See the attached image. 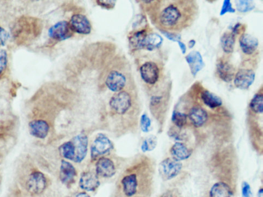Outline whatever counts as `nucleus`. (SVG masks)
<instances>
[{"label":"nucleus","instance_id":"9d476101","mask_svg":"<svg viewBox=\"0 0 263 197\" xmlns=\"http://www.w3.org/2000/svg\"><path fill=\"white\" fill-rule=\"evenodd\" d=\"M140 74L143 81L147 84L154 85L159 80L160 70L154 62H147L140 67Z\"/></svg>","mask_w":263,"mask_h":197},{"label":"nucleus","instance_id":"dca6fc26","mask_svg":"<svg viewBox=\"0 0 263 197\" xmlns=\"http://www.w3.org/2000/svg\"><path fill=\"white\" fill-rule=\"evenodd\" d=\"M31 135L38 139H45L50 131L49 124L42 119L33 120L28 124Z\"/></svg>","mask_w":263,"mask_h":197},{"label":"nucleus","instance_id":"c756f323","mask_svg":"<svg viewBox=\"0 0 263 197\" xmlns=\"http://www.w3.org/2000/svg\"><path fill=\"white\" fill-rule=\"evenodd\" d=\"M188 115L174 110L172 114L171 121L177 127L183 128L187 123Z\"/></svg>","mask_w":263,"mask_h":197},{"label":"nucleus","instance_id":"4468645a","mask_svg":"<svg viewBox=\"0 0 263 197\" xmlns=\"http://www.w3.org/2000/svg\"><path fill=\"white\" fill-rule=\"evenodd\" d=\"M100 184L99 177L95 172L87 171L81 175L79 181L81 189L88 192H93L98 188Z\"/></svg>","mask_w":263,"mask_h":197},{"label":"nucleus","instance_id":"473e14b6","mask_svg":"<svg viewBox=\"0 0 263 197\" xmlns=\"http://www.w3.org/2000/svg\"><path fill=\"white\" fill-rule=\"evenodd\" d=\"M8 54L5 50L0 49V76L6 71L8 65Z\"/></svg>","mask_w":263,"mask_h":197},{"label":"nucleus","instance_id":"5701e85b","mask_svg":"<svg viewBox=\"0 0 263 197\" xmlns=\"http://www.w3.org/2000/svg\"><path fill=\"white\" fill-rule=\"evenodd\" d=\"M217 73L220 78L225 82L229 83L234 76V69L233 66L227 62L221 61L217 66Z\"/></svg>","mask_w":263,"mask_h":197},{"label":"nucleus","instance_id":"4c0bfd02","mask_svg":"<svg viewBox=\"0 0 263 197\" xmlns=\"http://www.w3.org/2000/svg\"><path fill=\"white\" fill-rule=\"evenodd\" d=\"M161 32L169 40L178 42L181 39V36L178 34L169 33L163 31H161Z\"/></svg>","mask_w":263,"mask_h":197},{"label":"nucleus","instance_id":"aec40b11","mask_svg":"<svg viewBox=\"0 0 263 197\" xmlns=\"http://www.w3.org/2000/svg\"><path fill=\"white\" fill-rule=\"evenodd\" d=\"M188 117L194 126L197 128L204 126L208 118L207 112L203 108L199 107L191 108Z\"/></svg>","mask_w":263,"mask_h":197},{"label":"nucleus","instance_id":"423d86ee","mask_svg":"<svg viewBox=\"0 0 263 197\" xmlns=\"http://www.w3.org/2000/svg\"><path fill=\"white\" fill-rule=\"evenodd\" d=\"M46 178L42 172L34 171L28 177L26 182V190L32 195H39L46 190Z\"/></svg>","mask_w":263,"mask_h":197},{"label":"nucleus","instance_id":"f8f14e48","mask_svg":"<svg viewBox=\"0 0 263 197\" xmlns=\"http://www.w3.org/2000/svg\"><path fill=\"white\" fill-rule=\"evenodd\" d=\"M116 173V167L112 160L106 157H101L95 164V174L98 177L110 179Z\"/></svg>","mask_w":263,"mask_h":197},{"label":"nucleus","instance_id":"4be33fe9","mask_svg":"<svg viewBox=\"0 0 263 197\" xmlns=\"http://www.w3.org/2000/svg\"><path fill=\"white\" fill-rule=\"evenodd\" d=\"M233 193L227 184L218 182L214 184L209 191V197H233Z\"/></svg>","mask_w":263,"mask_h":197},{"label":"nucleus","instance_id":"72a5a7b5","mask_svg":"<svg viewBox=\"0 0 263 197\" xmlns=\"http://www.w3.org/2000/svg\"><path fill=\"white\" fill-rule=\"evenodd\" d=\"M151 121L146 114L142 115L140 120V127L142 132L148 133L150 131L151 127Z\"/></svg>","mask_w":263,"mask_h":197},{"label":"nucleus","instance_id":"bb28decb","mask_svg":"<svg viewBox=\"0 0 263 197\" xmlns=\"http://www.w3.org/2000/svg\"><path fill=\"white\" fill-rule=\"evenodd\" d=\"M59 151L61 156L65 159L71 161L74 160L75 150L74 143L73 141L67 142L59 147Z\"/></svg>","mask_w":263,"mask_h":197},{"label":"nucleus","instance_id":"58836bf2","mask_svg":"<svg viewBox=\"0 0 263 197\" xmlns=\"http://www.w3.org/2000/svg\"><path fill=\"white\" fill-rule=\"evenodd\" d=\"M97 2L99 6L108 9L113 8L115 4V2L112 1H97Z\"/></svg>","mask_w":263,"mask_h":197},{"label":"nucleus","instance_id":"39448f33","mask_svg":"<svg viewBox=\"0 0 263 197\" xmlns=\"http://www.w3.org/2000/svg\"><path fill=\"white\" fill-rule=\"evenodd\" d=\"M113 148V143L110 139L103 134H99L91 146V158L93 161L96 160L99 157L106 155Z\"/></svg>","mask_w":263,"mask_h":197},{"label":"nucleus","instance_id":"412c9836","mask_svg":"<svg viewBox=\"0 0 263 197\" xmlns=\"http://www.w3.org/2000/svg\"><path fill=\"white\" fill-rule=\"evenodd\" d=\"M172 158L178 161H183L188 159L192 156V150L188 148L185 144L177 142L170 148Z\"/></svg>","mask_w":263,"mask_h":197},{"label":"nucleus","instance_id":"ea45409f","mask_svg":"<svg viewBox=\"0 0 263 197\" xmlns=\"http://www.w3.org/2000/svg\"><path fill=\"white\" fill-rule=\"evenodd\" d=\"M178 43L180 47V49L181 50L182 54H185L186 52V50H187V48H186L185 44H184V42H181L180 41H178Z\"/></svg>","mask_w":263,"mask_h":197},{"label":"nucleus","instance_id":"b1692460","mask_svg":"<svg viewBox=\"0 0 263 197\" xmlns=\"http://www.w3.org/2000/svg\"><path fill=\"white\" fill-rule=\"evenodd\" d=\"M201 98L205 105L210 108H216L223 105L222 99L208 90L204 91L201 95Z\"/></svg>","mask_w":263,"mask_h":197},{"label":"nucleus","instance_id":"9b49d317","mask_svg":"<svg viewBox=\"0 0 263 197\" xmlns=\"http://www.w3.org/2000/svg\"><path fill=\"white\" fill-rule=\"evenodd\" d=\"M69 25L72 31L80 35H89L92 32L90 22L87 17L82 14H75L72 17Z\"/></svg>","mask_w":263,"mask_h":197},{"label":"nucleus","instance_id":"c9c22d12","mask_svg":"<svg viewBox=\"0 0 263 197\" xmlns=\"http://www.w3.org/2000/svg\"><path fill=\"white\" fill-rule=\"evenodd\" d=\"M242 191L243 197H252L251 186L248 182L246 181L243 182Z\"/></svg>","mask_w":263,"mask_h":197},{"label":"nucleus","instance_id":"a18cd8bd","mask_svg":"<svg viewBox=\"0 0 263 197\" xmlns=\"http://www.w3.org/2000/svg\"></svg>","mask_w":263,"mask_h":197},{"label":"nucleus","instance_id":"79ce46f5","mask_svg":"<svg viewBox=\"0 0 263 197\" xmlns=\"http://www.w3.org/2000/svg\"><path fill=\"white\" fill-rule=\"evenodd\" d=\"M196 44V41L194 40H190L189 42H188V47L190 49H192V48H193L195 46Z\"/></svg>","mask_w":263,"mask_h":197},{"label":"nucleus","instance_id":"20e7f679","mask_svg":"<svg viewBox=\"0 0 263 197\" xmlns=\"http://www.w3.org/2000/svg\"><path fill=\"white\" fill-rule=\"evenodd\" d=\"M132 100L131 96L126 91L114 94L109 102L110 107L114 113L123 115L126 113L131 107Z\"/></svg>","mask_w":263,"mask_h":197},{"label":"nucleus","instance_id":"e433bc0d","mask_svg":"<svg viewBox=\"0 0 263 197\" xmlns=\"http://www.w3.org/2000/svg\"><path fill=\"white\" fill-rule=\"evenodd\" d=\"M9 37V34L0 26V45L4 46Z\"/></svg>","mask_w":263,"mask_h":197},{"label":"nucleus","instance_id":"a19ab883","mask_svg":"<svg viewBox=\"0 0 263 197\" xmlns=\"http://www.w3.org/2000/svg\"><path fill=\"white\" fill-rule=\"evenodd\" d=\"M76 197H91L86 192H80L76 196Z\"/></svg>","mask_w":263,"mask_h":197},{"label":"nucleus","instance_id":"f257e3e1","mask_svg":"<svg viewBox=\"0 0 263 197\" xmlns=\"http://www.w3.org/2000/svg\"><path fill=\"white\" fill-rule=\"evenodd\" d=\"M165 3L157 21L164 31L176 33L188 27L197 15L198 6L193 1H173Z\"/></svg>","mask_w":263,"mask_h":197},{"label":"nucleus","instance_id":"37998d69","mask_svg":"<svg viewBox=\"0 0 263 197\" xmlns=\"http://www.w3.org/2000/svg\"><path fill=\"white\" fill-rule=\"evenodd\" d=\"M258 197H263V188L260 189L258 192Z\"/></svg>","mask_w":263,"mask_h":197},{"label":"nucleus","instance_id":"2eb2a0df","mask_svg":"<svg viewBox=\"0 0 263 197\" xmlns=\"http://www.w3.org/2000/svg\"><path fill=\"white\" fill-rule=\"evenodd\" d=\"M121 184L124 195L127 197L134 196L139 187L137 175L135 173H132L124 176L121 180Z\"/></svg>","mask_w":263,"mask_h":197},{"label":"nucleus","instance_id":"a211bd4d","mask_svg":"<svg viewBox=\"0 0 263 197\" xmlns=\"http://www.w3.org/2000/svg\"><path fill=\"white\" fill-rule=\"evenodd\" d=\"M242 52L246 55H251L257 49L259 42L257 38L250 34H244L240 39Z\"/></svg>","mask_w":263,"mask_h":197},{"label":"nucleus","instance_id":"ddd939ff","mask_svg":"<svg viewBox=\"0 0 263 197\" xmlns=\"http://www.w3.org/2000/svg\"><path fill=\"white\" fill-rule=\"evenodd\" d=\"M255 76V73L253 70L241 69L234 76V85L239 89L247 90L254 82Z\"/></svg>","mask_w":263,"mask_h":197},{"label":"nucleus","instance_id":"1a4fd4ad","mask_svg":"<svg viewBox=\"0 0 263 197\" xmlns=\"http://www.w3.org/2000/svg\"><path fill=\"white\" fill-rule=\"evenodd\" d=\"M72 141L75 146V156L74 161L76 163L82 162L87 157L88 151L89 139L84 134H79L74 138Z\"/></svg>","mask_w":263,"mask_h":197},{"label":"nucleus","instance_id":"c85d7f7f","mask_svg":"<svg viewBox=\"0 0 263 197\" xmlns=\"http://www.w3.org/2000/svg\"><path fill=\"white\" fill-rule=\"evenodd\" d=\"M250 107L256 114L263 113V96L262 94H257L252 99Z\"/></svg>","mask_w":263,"mask_h":197},{"label":"nucleus","instance_id":"f3484780","mask_svg":"<svg viewBox=\"0 0 263 197\" xmlns=\"http://www.w3.org/2000/svg\"><path fill=\"white\" fill-rule=\"evenodd\" d=\"M76 176V171L71 162L62 160L60 167L59 178L62 183L68 186L74 183Z\"/></svg>","mask_w":263,"mask_h":197},{"label":"nucleus","instance_id":"a878e982","mask_svg":"<svg viewBox=\"0 0 263 197\" xmlns=\"http://www.w3.org/2000/svg\"><path fill=\"white\" fill-rule=\"evenodd\" d=\"M236 42V36L233 33H225L221 37L222 49L226 54H232Z\"/></svg>","mask_w":263,"mask_h":197},{"label":"nucleus","instance_id":"6e6552de","mask_svg":"<svg viewBox=\"0 0 263 197\" xmlns=\"http://www.w3.org/2000/svg\"><path fill=\"white\" fill-rule=\"evenodd\" d=\"M126 83L127 78L125 75L117 70L109 72L105 80V85L113 92H121L125 87Z\"/></svg>","mask_w":263,"mask_h":197},{"label":"nucleus","instance_id":"f704fd0d","mask_svg":"<svg viewBox=\"0 0 263 197\" xmlns=\"http://www.w3.org/2000/svg\"><path fill=\"white\" fill-rule=\"evenodd\" d=\"M234 12H235V9L233 8L231 1L229 0H225L220 16H223L227 13Z\"/></svg>","mask_w":263,"mask_h":197},{"label":"nucleus","instance_id":"f03ea898","mask_svg":"<svg viewBox=\"0 0 263 197\" xmlns=\"http://www.w3.org/2000/svg\"><path fill=\"white\" fill-rule=\"evenodd\" d=\"M42 23L39 19L23 16L19 18L11 28L17 45H25L40 35Z\"/></svg>","mask_w":263,"mask_h":197},{"label":"nucleus","instance_id":"c03bdc74","mask_svg":"<svg viewBox=\"0 0 263 197\" xmlns=\"http://www.w3.org/2000/svg\"><path fill=\"white\" fill-rule=\"evenodd\" d=\"M161 197H175L173 195L171 194L167 193L163 196H162Z\"/></svg>","mask_w":263,"mask_h":197},{"label":"nucleus","instance_id":"0eeeda50","mask_svg":"<svg viewBox=\"0 0 263 197\" xmlns=\"http://www.w3.org/2000/svg\"><path fill=\"white\" fill-rule=\"evenodd\" d=\"M48 34L52 39L61 41L68 39L73 36V31L68 21H61L52 26Z\"/></svg>","mask_w":263,"mask_h":197},{"label":"nucleus","instance_id":"7c9ffc66","mask_svg":"<svg viewBox=\"0 0 263 197\" xmlns=\"http://www.w3.org/2000/svg\"><path fill=\"white\" fill-rule=\"evenodd\" d=\"M157 137L154 136L148 137L143 142L141 150L143 152H150L154 150L157 145Z\"/></svg>","mask_w":263,"mask_h":197},{"label":"nucleus","instance_id":"2f4dec72","mask_svg":"<svg viewBox=\"0 0 263 197\" xmlns=\"http://www.w3.org/2000/svg\"><path fill=\"white\" fill-rule=\"evenodd\" d=\"M236 5L237 10L242 13L252 11L255 8V4L252 1H237Z\"/></svg>","mask_w":263,"mask_h":197},{"label":"nucleus","instance_id":"7ed1b4c3","mask_svg":"<svg viewBox=\"0 0 263 197\" xmlns=\"http://www.w3.org/2000/svg\"><path fill=\"white\" fill-rule=\"evenodd\" d=\"M183 169V164L180 161L168 158L162 161L159 165V172L162 179L169 180L178 176Z\"/></svg>","mask_w":263,"mask_h":197},{"label":"nucleus","instance_id":"393cba45","mask_svg":"<svg viewBox=\"0 0 263 197\" xmlns=\"http://www.w3.org/2000/svg\"><path fill=\"white\" fill-rule=\"evenodd\" d=\"M163 38L157 33H153L147 35L143 45V49L148 51H152L160 47L162 42Z\"/></svg>","mask_w":263,"mask_h":197},{"label":"nucleus","instance_id":"cd10ccee","mask_svg":"<svg viewBox=\"0 0 263 197\" xmlns=\"http://www.w3.org/2000/svg\"><path fill=\"white\" fill-rule=\"evenodd\" d=\"M147 35L145 30L135 32L131 36L130 40H129L131 46L136 49H143Z\"/></svg>","mask_w":263,"mask_h":197},{"label":"nucleus","instance_id":"6ab92c4d","mask_svg":"<svg viewBox=\"0 0 263 197\" xmlns=\"http://www.w3.org/2000/svg\"><path fill=\"white\" fill-rule=\"evenodd\" d=\"M186 60L187 61L190 68L191 73L195 76L198 72L202 70L205 64L203 57L198 51H192L186 56Z\"/></svg>","mask_w":263,"mask_h":197}]
</instances>
